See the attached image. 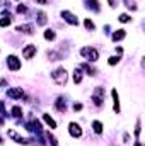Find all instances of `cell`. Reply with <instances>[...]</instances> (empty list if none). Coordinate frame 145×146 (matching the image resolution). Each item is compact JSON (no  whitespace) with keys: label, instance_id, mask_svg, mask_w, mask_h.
I'll return each instance as SVG.
<instances>
[{"label":"cell","instance_id":"cell-17","mask_svg":"<svg viewBox=\"0 0 145 146\" xmlns=\"http://www.w3.org/2000/svg\"><path fill=\"white\" fill-rule=\"evenodd\" d=\"M55 37H56V34H55V31H53V29H46V31H44V39L53 41Z\"/></svg>","mask_w":145,"mask_h":146},{"label":"cell","instance_id":"cell-19","mask_svg":"<svg viewBox=\"0 0 145 146\" xmlns=\"http://www.w3.org/2000/svg\"><path fill=\"white\" fill-rule=\"evenodd\" d=\"M82 68H84V70L87 72V75H91V76H94V75H96V68H92V66H89L87 63H84V65H82Z\"/></svg>","mask_w":145,"mask_h":146},{"label":"cell","instance_id":"cell-26","mask_svg":"<svg viewBox=\"0 0 145 146\" xmlns=\"http://www.w3.org/2000/svg\"><path fill=\"white\" fill-rule=\"evenodd\" d=\"M118 61H119V56H111V58H109V65H111V66H113V65H116V63H118Z\"/></svg>","mask_w":145,"mask_h":146},{"label":"cell","instance_id":"cell-11","mask_svg":"<svg viewBox=\"0 0 145 146\" xmlns=\"http://www.w3.org/2000/svg\"><path fill=\"white\" fill-rule=\"evenodd\" d=\"M9 136H10V138H14V139H15V143H19V145H28V139H26V138H21L15 131H9Z\"/></svg>","mask_w":145,"mask_h":146},{"label":"cell","instance_id":"cell-9","mask_svg":"<svg viewBox=\"0 0 145 146\" xmlns=\"http://www.w3.org/2000/svg\"><path fill=\"white\" fill-rule=\"evenodd\" d=\"M17 33H24V34H34V27H33V24L17 26Z\"/></svg>","mask_w":145,"mask_h":146},{"label":"cell","instance_id":"cell-1","mask_svg":"<svg viewBox=\"0 0 145 146\" xmlns=\"http://www.w3.org/2000/svg\"><path fill=\"white\" fill-rule=\"evenodd\" d=\"M51 78H53V82H55L56 85H65V83H67V70H65L63 66L56 68L55 72L51 73Z\"/></svg>","mask_w":145,"mask_h":146},{"label":"cell","instance_id":"cell-13","mask_svg":"<svg viewBox=\"0 0 145 146\" xmlns=\"http://www.w3.org/2000/svg\"><path fill=\"white\" fill-rule=\"evenodd\" d=\"M125 36H126V31H125V29H118V31H114V34H113V41H114V42H116V41H121Z\"/></svg>","mask_w":145,"mask_h":146},{"label":"cell","instance_id":"cell-22","mask_svg":"<svg viewBox=\"0 0 145 146\" xmlns=\"http://www.w3.org/2000/svg\"><path fill=\"white\" fill-rule=\"evenodd\" d=\"M12 114H14L15 117H21V115H22V109H21L19 106H15V107H12Z\"/></svg>","mask_w":145,"mask_h":146},{"label":"cell","instance_id":"cell-2","mask_svg":"<svg viewBox=\"0 0 145 146\" xmlns=\"http://www.w3.org/2000/svg\"><path fill=\"white\" fill-rule=\"evenodd\" d=\"M92 102L99 107V106H103V102H104V88L103 87H96V90H94V94H92Z\"/></svg>","mask_w":145,"mask_h":146},{"label":"cell","instance_id":"cell-31","mask_svg":"<svg viewBox=\"0 0 145 146\" xmlns=\"http://www.w3.org/2000/svg\"><path fill=\"white\" fill-rule=\"evenodd\" d=\"M0 112H3V102H0Z\"/></svg>","mask_w":145,"mask_h":146},{"label":"cell","instance_id":"cell-14","mask_svg":"<svg viewBox=\"0 0 145 146\" xmlns=\"http://www.w3.org/2000/svg\"><path fill=\"white\" fill-rule=\"evenodd\" d=\"M55 107L60 110V112H65V110H67V104H65V100L60 97V99H56V102H55Z\"/></svg>","mask_w":145,"mask_h":146},{"label":"cell","instance_id":"cell-23","mask_svg":"<svg viewBox=\"0 0 145 146\" xmlns=\"http://www.w3.org/2000/svg\"><path fill=\"white\" fill-rule=\"evenodd\" d=\"M7 26H10V19L9 17H2L0 19V27H7Z\"/></svg>","mask_w":145,"mask_h":146},{"label":"cell","instance_id":"cell-33","mask_svg":"<svg viewBox=\"0 0 145 146\" xmlns=\"http://www.w3.org/2000/svg\"><path fill=\"white\" fill-rule=\"evenodd\" d=\"M135 146H142V145H140V143H138V141H137V143H135Z\"/></svg>","mask_w":145,"mask_h":146},{"label":"cell","instance_id":"cell-27","mask_svg":"<svg viewBox=\"0 0 145 146\" xmlns=\"http://www.w3.org/2000/svg\"><path fill=\"white\" fill-rule=\"evenodd\" d=\"M138 134H140V119L137 121V127H135V136L138 138Z\"/></svg>","mask_w":145,"mask_h":146},{"label":"cell","instance_id":"cell-24","mask_svg":"<svg viewBox=\"0 0 145 146\" xmlns=\"http://www.w3.org/2000/svg\"><path fill=\"white\" fill-rule=\"evenodd\" d=\"M46 138H48V141L51 143V146H58V143H56V138H55V136H51L50 133H46Z\"/></svg>","mask_w":145,"mask_h":146},{"label":"cell","instance_id":"cell-8","mask_svg":"<svg viewBox=\"0 0 145 146\" xmlns=\"http://www.w3.org/2000/svg\"><path fill=\"white\" fill-rule=\"evenodd\" d=\"M7 95H9L10 99H22V97H24V90L19 88V87H14V88H9V90H7Z\"/></svg>","mask_w":145,"mask_h":146},{"label":"cell","instance_id":"cell-32","mask_svg":"<svg viewBox=\"0 0 145 146\" xmlns=\"http://www.w3.org/2000/svg\"><path fill=\"white\" fill-rule=\"evenodd\" d=\"M38 2H39V3H44V2H46V0H38Z\"/></svg>","mask_w":145,"mask_h":146},{"label":"cell","instance_id":"cell-3","mask_svg":"<svg viewBox=\"0 0 145 146\" xmlns=\"http://www.w3.org/2000/svg\"><path fill=\"white\" fill-rule=\"evenodd\" d=\"M80 54L82 56H87V60H91V61H97V58H99V53L94 48H82Z\"/></svg>","mask_w":145,"mask_h":146},{"label":"cell","instance_id":"cell-12","mask_svg":"<svg viewBox=\"0 0 145 146\" xmlns=\"http://www.w3.org/2000/svg\"><path fill=\"white\" fill-rule=\"evenodd\" d=\"M43 121H44L51 129H55V127H56V122H55V119H53L50 114H43Z\"/></svg>","mask_w":145,"mask_h":146},{"label":"cell","instance_id":"cell-18","mask_svg":"<svg viewBox=\"0 0 145 146\" xmlns=\"http://www.w3.org/2000/svg\"><path fill=\"white\" fill-rule=\"evenodd\" d=\"M73 82L75 83H80L82 82V72L79 68H75V72H73Z\"/></svg>","mask_w":145,"mask_h":146},{"label":"cell","instance_id":"cell-15","mask_svg":"<svg viewBox=\"0 0 145 146\" xmlns=\"http://www.w3.org/2000/svg\"><path fill=\"white\" fill-rule=\"evenodd\" d=\"M92 129H94L96 134H103V131H104V129H103V122H101V121H94V122H92Z\"/></svg>","mask_w":145,"mask_h":146},{"label":"cell","instance_id":"cell-28","mask_svg":"<svg viewBox=\"0 0 145 146\" xmlns=\"http://www.w3.org/2000/svg\"><path fill=\"white\" fill-rule=\"evenodd\" d=\"M17 12H26V7H24V5H19V7H17Z\"/></svg>","mask_w":145,"mask_h":146},{"label":"cell","instance_id":"cell-16","mask_svg":"<svg viewBox=\"0 0 145 146\" xmlns=\"http://www.w3.org/2000/svg\"><path fill=\"white\" fill-rule=\"evenodd\" d=\"M38 24H41V26H44V24H46V14H44L43 10H39V12H38Z\"/></svg>","mask_w":145,"mask_h":146},{"label":"cell","instance_id":"cell-7","mask_svg":"<svg viewBox=\"0 0 145 146\" xmlns=\"http://www.w3.org/2000/svg\"><path fill=\"white\" fill-rule=\"evenodd\" d=\"M68 133L72 138H80L82 136V127L77 124V122H70L68 124Z\"/></svg>","mask_w":145,"mask_h":146},{"label":"cell","instance_id":"cell-4","mask_svg":"<svg viewBox=\"0 0 145 146\" xmlns=\"http://www.w3.org/2000/svg\"><path fill=\"white\" fill-rule=\"evenodd\" d=\"M7 66H9V70L17 72V70H21V60H19L15 54H10V56L7 58Z\"/></svg>","mask_w":145,"mask_h":146},{"label":"cell","instance_id":"cell-30","mask_svg":"<svg viewBox=\"0 0 145 146\" xmlns=\"http://www.w3.org/2000/svg\"><path fill=\"white\" fill-rule=\"evenodd\" d=\"M109 2V5H111V7H114V0H108Z\"/></svg>","mask_w":145,"mask_h":146},{"label":"cell","instance_id":"cell-29","mask_svg":"<svg viewBox=\"0 0 145 146\" xmlns=\"http://www.w3.org/2000/svg\"><path fill=\"white\" fill-rule=\"evenodd\" d=\"M73 109H75V110H80V109H82V104H73Z\"/></svg>","mask_w":145,"mask_h":146},{"label":"cell","instance_id":"cell-10","mask_svg":"<svg viewBox=\"0 0 145 146\" xmlns=\"http://www.w3.org/2000/svg\"><path fill=\"white\" fill-rule=\"evenodd\" d=\"M111 95H113V99H114V107H113V109H114V112H116V114H119V95H118V92H116V88H113V92H111Z\"/></svg>","mask_w":145,"mask_h":146},{"label":"cell","instance_id":"cell-25","mask_svg":"<svg viewBox=\"0 0 145 146\" xmlns=\"http://www.w3.org/2000/svg\"><path fill=\"white\" fill-rule=\"evenodd\" d=\"M118 21H119V22H123V24H126V22H130V15H128V14H121Z\"/></svg>","mask_w":145,"mask_h":146},{"label":"cell","instance_id":"cell-5","mask_svg":"<svg viewBox=\"0 0 145 146\" xmlns=\"http://www.w3.org/2000/svg\"><path fill=\"white\" fill-rule=\"evenodd\" d=\"M62 17H63V21L68 22L70 26H79V19H77V15H73L70 10H62Z\"/></svg>","mask_w":145,"mask_h":146},{"label":"cell","instance_id":"cell-6","mask_svg":"<svg viewBox=\"0 0 145 146\" xmlns=\"http://www.w3.org/2000/svg\"><path fill=\"white\" fill-rule=\"evenodd\" d=\"M36 51H38L36 44H28V46L22 49V56H24L26 60H31V58L36 54Z\"/></svg>","mask_w":145,"mask_h":146},{"label":"cell","instance_id":"cell-21","mask_svg":"<svg viewBox=\"0 0 145 146\" xmlns=\"http://www.w3.org/2000/svg\"><path fill=\"white\" fill-rule=\"evenodd\" d=\"M84 24H85V29H89V31H94V29H96V26H94V22H92L91 19H85Z\"/></svg>","mask_w":145,"mask_h":146},{"label":"cell","instance_id":"cell-20","mask_svg":"<svg viewBox=\"0 0 145 146\" xmlns=\"http://www.w3.org/2000/svg\"><path fill=\"white\" fill-rule=\"evenodd\" d=\"M87 3H89V7H92L96 12H99V2H97V0H87Z\"/></svg>","mask_w":145,"mask_h":146}]
</instances>
